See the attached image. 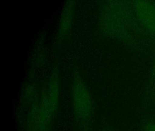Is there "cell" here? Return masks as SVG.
I'll return each instance as SVG.
<instances>
[{
	"label": "cell",
	"instance_id": "obj_1",
	"mask_svg": "<svg viewBox=\"0 0 155 131\" xmlns=\"http://www.w3.org/2000/svg\"><path fill=\"white\" fill-rule=\"evenodd\" d=\"M73 110L78 119L86 121L92 111V101L86 85L79 77L74 79L71 87Z\"/></svg>",
	"mask_w": 155,
	"mask_h": 131
},
{
	"label": "cell",
	"instance_id": "obj_2",
	"mask_svg": "<svg viewBox=\"0 0 155 131\" xmlns=\"http://www.w3.org/2000/svg\"><path fill=\"white\" fill-rule=\"evenodd\" d=\"M134 8L140 22L155 35V5L147 1H136Z\"/></svg>",
	"mask_w": 155,
	"mask_h": 131
},
{
	"label": "cell",
	"instance_id": "obj_3",
	"mask_svg": "<svg viewBox=\"0 0 155 131\" xmlns=\"http://www.w3.org/2000/svg\"><path fill=\"white\" fill-rule=\"evenodd\" d=\"M74 12V2L68 1L65 4L60 23L59 34L61 37L67 35L71 27Z\"/></svg>",
	"mask_w": 155,
	"mask_h": 131
},
{
	"label": "cell",
	"instance_id": "obj_4",
	"mask_svg": "<svg viewBox=\"0 0 155 131\" xmlns=\"http://www.w3.org/2000/svg\"><path fill=\"white\" fill-rule=\"evenodd\" d=\"M144 131H155V121L148 122L144 126Z\"/></svg>",
	"mask_w": 155,
	"mask_h": 131
}]
</instances>
